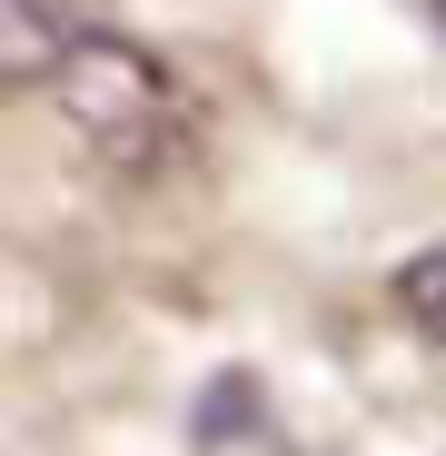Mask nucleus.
I'll use <instances>...</instances> for the list:
<instances>
[{
  "mask_svg": "<svg viewBox=\"0 0 446 456\" xmlns=\"http://www.w3.org/2000/svg\"><path fill=\"white\" fill-rule=\"evenodd\" d=\"M40 90H50V110L69 119V139L100 149L109 169H159L169 149H179V119H189V110H179V80H169L139 40H119V30H90Z\"/></svg>",
  "mask_w": 446,
  "mask_h": 456,
  "instance_id": "f257e3e1",
  "label": "nucleus"
},
{
  "mask_svg": "<svg viewBox=\"0 0 446 456\" xmlns=\"http://www.w3.org/2000/svg\"><path fill=\"white\" fill-rule=\"evenodd\" d=\"M90 30H100V20L80 11V0H11V11H0V69H11L20 90H40Z\"/></svg>",
  "mask_w": 446,
  "mask_h": 456,
  "instance_id": "f03ea898",
  "label": "nucleus"
},
{
  "mask_svg": "<svg viewBox=\"0 0 446 456\" xmlns=\"http://www.w3.org/2000/svg\"><path fill=\"white\" fill-rule=\"evenodd\" d=\"M397 308H407V318L446 347V248H417V258L397 268Z\"/></svg>",
  "mask_w": 446,
  "mask_h": 456,
  "instance_id": "7ed1b4c3",
  "label": "nucleus"
}]
</instances>
